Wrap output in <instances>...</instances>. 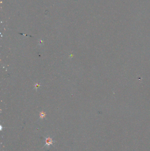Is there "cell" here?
<instances>
[{
  "label": "cell",
  "instance_id": "6da1fadb",
  "mask_svg": "<svg viewBox=\"0 0 150 151\" xmlns=\"http://www.w3.org/2000/svg\"><path fill=\"white\" fill-rule=\"evenodd\" d=\"M45 143L44 146L43 147V148L44 147H46L47 148H49L51 145H53L54 143H55V141L53 140L52 138L50 137V136H48L45 137Z\"/></svg>",
  "mask_w": 150,
  "mask_h": 151
},
{
  "label": "cell",
  "instance_id": "7a4b0ae2",
  "mask_svg": "<svg viewBox=\"0 0 150 151\" xmlns=\"http://www.w3.org/2000/svg\"><path fill=\"white\" fill-rule=\"evenodd\" d=\"M45 114L44 113V112H41L40 113V119H43L45 117Z\"/></svg>",
  "mask_w": 150,
  "mask_h": 151
}]
</instances>
